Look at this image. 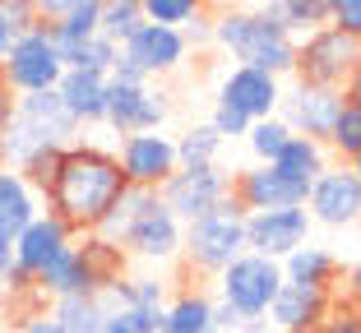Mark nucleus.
<instances>
[{"label":"nucleus","instance_id":"f257e3e1","mask_svg":"<svg viewBox=\"0 0 361 333\" xmlns=\"http://www.w3.org/2000/svg\"><path fill=\"white\" fill-rule=\"evenodd\" d=\"M126 190L130 185H126V176H121V162H116L111 149L70 144V149L61 153V167H56V176H51L42 199H47V213L61 218L70 232H88V237H93Z\"/></svg>","mask_w":361,"mask_h":333},{"label":"nucleus","instance_id":"f03ea898","mask_svg":"<svg viewBox=\"0 0 361 333\" xmlns=\"http://www.w3.org/2000/svg\"><path fill=\"white\" fill-rule=\"evenodd\" d=\"M278 5L283 0H269V5H245V10H223L213 19V42L232 51L245 70H259V75H292L297 65V37L283 28L278 19Z\"/></svg>","mask_w":361,"mask_h":333},{"label":"nucleus","instance_id":"7ed1b4c3","mask_svg":"<svg viewBox=\"0 0 361 333\" xmlns=\"http://www.w3.org/2000/svg\"><path fill=\"white\" fill-rule=\"evenodd\" d=\"M75 120H70V111H65L61 93H28L19 97V107H14V120L10 130L0 134V153H5V167L10 172H19L23 162L32 158V153L42 149H70V134H75Z\"/></svg>","mask_w":361,"mask_h":333},{"label":"nucleus","instance_id":"20e7f679","mask_svg":"<svg viewBox=\"0 0 361 333\" xmlns=\"http://www.w3.org/2000/svg\"><path fill=\"white\" fill-rule=\"evenodd\" d=\"M180 255L200 273H223L227 264H236L245 255V208L227 194L213 213L195 218L180 232Z\"/></svg>","mask_w":361,"mask_h":333},{"label":"nucleus","instance_id":"39448f33","mask_svg":"<svg viewBox=\"0 0 361 333\" xmlns=\"http://www.w3.org/2000/svg\"><path fill=\"white\" fill-rule=\"evenodd\" d=\"M65 65H61V51L51 42V23H32L28 32H19L0 61V84L10 88L14 97H28V93H51L61 84Z\"/></svg>","mask_w":361,"mask_h":333},{"label":"nucleus","instance_id":"423d86ee","mask_svg":"<svg viewBox=\"0 0 361 333\" xmlns=\"http://www.w3.org/2000/svg\"><path fill=\"white\" fill-rule=\"evenodd\" d=\"M278 287H283V269L264 255H250L245 250L236 264H227L218 273V306H227L241 320H264L269 306H274Z\"/></svg>","mask_w":361,"mask_h":333},{"label":"nucleus","instance_id":"0eeeda50","mask_svg":"<svg viewBox=\"0 0 361 333\" xmlns=\"http://www.w3.org/2000/svg\"><path fill=\"white\" fill-rule=\"evenodd\" d=\"M361 65V37H348L338 28H319L306 42H297V65L292 75L310 88H338L352 79V70Z\"/></svg>","mask_w":361,"mask_h":333},{"label":"nucleus","instance_id":"6e6552de","mask_svg":"<svg viewBox=\"0 0 361 333\" xmlns=\"http://www.w3.org/2000/svg\"><path fill=\"white\" fill-rule=\"evenodd\" d=\"M227 194H232V176L213 162V167H176V176L158 190V199L180 227H190L195 218L213 213Z\"/></svg>","mask_w":361,"mask_h":333},{"label":"nucleus","instance_id":"1a4fd4ad","mask_svg":"<svg viewBox=\"0 0 361 333\" xmlns=\"http://www.w3.org/2000/svg\"><path fill=\"white\" fill-rule=\"evenodd\" d=\"M116 162H121V176H126V185H135V190H162V185L176 176V139H167V134H130V139H121L116 149Z\"/></svg>","mask_w":361,"mask_h":333},{"label":"nucleus","instance_id":"9d476101","mask_svg":"<svg viewBox=\"0 0 361 333\" xmlns=\"http://www.w3.org/2000/svg\"><path fill=\"white\" fill-rule=\"evenodd\" d=\"M310 246V213L306 208H278V213H245V250L283 264L292 250Z\"/></svg>","mask_w":361,"mask_h":333},{"label":"nucleus","instance_id":"9b49d317","mask_svg":"<svg viewBox=\"0 0 361 333\" xmlns=\"http://www.w3.org/2000/svg\"><path fill=\"white\" fill-rule=\"evenodd\" d=\"M167 120V97L149 84H116L106 79V116L102 125H111L116 134H153V130Z\"/></svg>","mask_w":361,"mask_h":333},{"label":"nucleus","instance_id":"f8f14e48","mask_svg":"<svg viewBox=\"0 0 361 333\" xmlns=\"http://www.w3.org/2000/svg\"><path fill=\"white\" fill-rule=\"evenodd\" d=\"M278 111H283L278 120H283L292 134L324 144V139H329V130H334V120H338V111H343V93H338V88L297 84L292 93L278 97Z\"/></svg>","mask_w":361,"mask_h":333},{"label":"nucleus","instance_id":"ddd939ff","mask_svg":"<svg viewBox=\"0 0 361 333\" xmlns=\"http://www.w3.org/2000/svg\"><path fill=\"white\" fill-rule=\"evenodd\" d=\"M306 213H310V222H324V227L361 222V181H357V172H352L348 162H343V167H329L319 181H310Z\"/></svg>","mask_w":361,"mask_h":333},{"label":"nucleus","instance_id":"4468645a","mask_svg":"<svg viewBox=\"0 0 361 333\" xmlns=\"http://www.w3.org/2000/svg\"><path fill=\"white\" fill-rule=\"evenodd\" d=\"M180 232L185 227L162 208V199L153 194V204H144V213L130 222V232L121 237V250H130L135 259H149V264H167L180 255Z\"/></svg>","mask_w":361,"mask_h":333},{"label":"nucleus","instance_id":"2eb2a0df","mask_svg":"<svg viewBox=\"0 0 361 333\" xmlns=\"http://www.w3.org/2000/svg\"><path fill=\"white\" fill-rule=\"evenodd\" d=\"M306 185H292L287 176H278L269 162L250 167L232 181V199L245 213H278V208H306Z\"/></svg>","mask_w":361,"mask_h":333},{"label":"nucleus","instance_id":"dca6fc26","mask_svg":"<svg viewBox=\"0 0 361 333\" xmlns=\"http://www.w3.org/2000/svg\"><path fill=\"white\" fill-rule=\"evenodd\" d=\"M329 310H334V291L283 282L274 306H269V324H274L278 333H315L319 324L329 320Z\"/></svg>","mask_w":361,"mask_h":333},{"label":"nucleus","instance_id":"f3484780","mask_svg":"<svg viewBox=\"0 0 361 333\" xmlns=\"http://www.w3.org/2000/svg\"><path fill=\"white\" fill-rule=\"evenodd\" d=\"M185 51H190V46H185V37H180L176 28L144 23V28L121 46V61H130L144 79H153V75H171V70L185 61Z\"/></svg>","mask_w":361,"mask_h":333},{"label":"nucleus","instance_id":"a211bd4d","mask_svg":"<svg viewBox=\"0 0 361 333\" xmlns=\"http://www.w3.org/2000/svg\"><path fill=\"white\" fill-rule=\"evenodd\" d=\"M278 97H283V88H278L274 75H259V70H245V65H236L232 75L223 79V93H218V102L232 111H241L250 125L255 120H269L278 116Z\"/></svg>","mask_w":361,"mask_h":333},{"label":"nucleus","instance_id":"6ab92c4d","mask_svg":"<svg viewBox=\"0 0 361 333\" xmlns=\"http://www.w3.org/2000/svg\"><path fill=\"white\" fill-rule=\"evenodd\" d=\"M65 246H75V232H70L61 218H51V213L42 208V213H37V218H32V222L19 232V237H14V264H19L23 273H32V278H37V273H42Z\"/></svg>","mask_w":361,"mask_h":333},{"label":"nucleus","instance_id":"aec40b11","mask_svg":"<svg viewBox=\"0 0 361 333\" xmlns=\"http://www.w3.org/2000/svg\"><path fill=\"white\" fill-rule=\"evenodd\" d=\"M37 291L51 296V301H65V296H102V282H97L93 269L84 264L79 246H65L61 255L37 273Z\"/></svg>","mask_w":361,"mask_h":333},{"label":"nucleus","instance_id":"412c9836","mask_svg":"<svg viewBox=\"0 0 361 333\" xmlns=\"http://www.w3.org/2000/svg\"><path fill=\"white\" fill-rule=\"evenodd\" d=\"M56 93H61V102H65V111H70L75 125H102V116H106V75L65 70Z\"/></svg>","mask_w":361,"mask_h":333},{"label":"nucleus","instance_id":"4be33fe9","mask_svg":"<svg viewBox=\"0 0 361 333\" xmlns=\"http://www.w3.org/2000/svg\"><path fill=\"white\" fill-rule=\"evenodd\" d=\"M269 167H274L278 176H287L292 185H306V190H310V181H319V176L329 172V149H324V144H315V139L292 134V139H287V149L278 153Z\"/></svg>","mask_w":361,"mask_h":333},{"label":"nucleus","instance_id":"5701e85b","mask_svg":"<svg viewBox=\"0 0 361 333\" xmlns=\"http://www.w3.org/2000/svg\"><path fill=\"white\" fill-rule=\"evenodd\" d=\"M37 213H42V208H37V194L28 190V181L5 167V172H0V237L14 241Z\"/></svg>","mask_w":361,"mask_h":333},{"label":"nucleus","instance_id":"b1692460","mask_svg":"<svg viewBox=\"0 0 361 333\" xmlns=\"http://www.w3.org/2000/svg\"><path fill=\"white\" fill-rule=\"evenodd\" d=\"M283 269V282H297V287H324L334 291V278H338V259L319 246H301L278 264Z\"/></svg>","mask_w":361,"mask_h":333},{"label":"nucleus","instance_id":"393cba45","mask_svg":"<svg viewBox=\"0 0 361 333\" xmlns=\"http://www.w3.org/2000/svg\"><path fill=\"white\" fill-rule=\"evenodd\" d=\"M97 23H102V0H70L65 19L51 23V42H56V51H61V65L79 42L97 37Z\"/></svg>","mask_w":361,"mask_h":333},{"label":"nucleus","instance_id":"a878e982","mask_svg":"<svg viewBox=\"0 0 361 333\" xmlns=\"http://www.w3.org/2000/svg\"><path fill=\"white\" fill-rule=\"evenodd\" d=\"M158 333H213V301L204 291H180L176 301L162 306Z\"/></svg>","mask_w":361,"mask_h":333},{"label":"nucleus","instance_id":"bb28decb","mask_svg":"<svg viewBox=\"0 0 361 333\" xmlns=\"http://www.w3.org/2000/svg\"><path fill=\"white\" fill-rule=\"evenodd\" d=\"M51 324L61 333H97L102 329V301L97 296H65V301H51Z\"/></svg>","mask_w":361,"mask_h":333},{"label":"nucleus","instance_id":"cd10ccee","mask_svg":"<svg viewBox=\"0 0 361 333\" xmlns=\"http://www.w3.org/2000/svg\"><path fill=\"white\" fill-rule=\"evenodd\" d=\"M139 28H144V0H106V5H102V23H97V32H102L111 46H126Z\"/></svg>","mask_w":361,"mask_h":333},{"label":"nucleus","instance_id":"c85d7f7f","mask_svg":"<svg viewBox=\"0 0 361 333\" xmlns=\"http://www.w3.org/2000/svg\"><path fill=\"white\" fill-rule=\"evenodd\" d=\"M218 149H223V139H218V130L204 120V125H190L176 139V162L180 167H213V162H218Z\"/></svg>","mask_w":361,"mask_h":333},{"label":"nucleus","instance_id":"c756f323","mask_svg":"<svg viewBox=\"0 0 361 333\" xmlns=\"http://www.w3.org/2000/svg\"><path fill=\"white\" fill-rule=\"evenodd\" d=\"M278 19H283V28L297 37V32H319L329 28V0H283L278 5Z\"/></svg>","mask_w":361,"mask_h":333},{"label":"nucleus","instance_id":"7c9ffc66","mask_svg":"<svg viewBox=\"0 0 361 333\" xmlns=\"http://www.w3.org/2000/svg\"><path fill=\"white\" fill-rule=\"evenodd\" d=\"M121 61V46H111L97 32V37H88V42H79L75 51L65 56V70H88V75H111V65Z\"/></svg>","mask_w":361,"mask_h":333},{"label":"nucleus","instance_id":"2f4dec72","mask_svg":"<svg viewBox=\"0 0 361 333\" xmlns=\"http://www.w3.org/2000/svg\"><path fill=\"white\" fill-rule=\"evenodd\" d=\"M324 149H334L343 162H352L361 153V107H352V102H343L338 120H334L329 139H324Z\"/></svg>","mask_w":361,"mask_h":333},{"label":"nucleus","instance_id":"473e14b6","mask_svg":"<svg viewBox=\"0 0 361 333\" xmlns=\"http://www.w3.org/2000/svg\"><path fill=\"white\" fill-rule=\"evenodd\" d=\"M287 139H292V130H287L278 116H269V120H255V125L245 130V144H250V153H255L259 162H274L278 153L287 149Z\"/></svg>","mask_w":361,"mask_h":333},{"label":"nucleus","instance_id":"72a5a7b5","mask_svg":"<svg viewBox=\"0 0 361 333\" xmlns=\"http://www.w3.org/2000/svg\"><path fill=\"white\" fill-rule=\"evenodd\" d=\"M204 5L195 0H144V23H158V28H185V23L200 14Z\"/></svg>","mask_w":361,"mask_h":333},{"label":"nucleus","instance_id":"f704fd0d","mask_svg":"<svg viewBox=\"0 0 361 333\" xmlns=\"http://www.w3.org/2000/svg\"><path fill=\"white\" fill-rule=\"evenodd\" d=\"M162 310H106L97 333H158Z\"/></svg>","mask_w":361,"mask_h":333},{"label":"nucleus","instance_id":"c9c22d12","mask_svg":"<svg viewBox=\"0 0 361 333\" xmlns=\"http://www.w3.org/2000/svg\"><path fill=\"white\" fill-rule=\"evenodd\" d=\"M329 28L361 37V0H329Z\"/></svg>","mask_w":361,"mask_h":333},{"label":"nucleus","instance_id":"e433bc0d","mask_svg":"<svg viewBox=\"0 0 361 333\" xmlns=\"http://www.w3.org/2000/svg\"><path fill=\"white\" fill-rule=\"evenodd\" d=\"M213 333H269L264 320H241L227 306H213Z\"/></svg>","mask_w":361,"mask_h":333},{"label":"nucleus","instance_id":"4c0bfd02","mask_svg":"<svg viewBox=\"0 0 361 333\" xmlns=\"http://www.w3.org/2000/svg\"><path fill=\"white\" fill-rule=\"evenodd\" d=\"M0 14H5V23H10L14 37H19V32H28L32 23H37V5H32V0H5V5H0Z\"/></svg>","mask_w":361,"mask_h":333},{"label":"nucleus","instance_id":"58836bf2","mask_svg":"<svg viewBox=\"0 0 361 333\" xmlns=\"http://www.w3.org/2000/svg\"><path fill=\"white\" fill-rule=\"evenodd\" d=\"M213 130H218V139H236V134H245V130H250V120L241 116V111H232V107H223V102H218V107H213V120H209Z\"/></svg>","mask_w":361,"mask_h":333},{"label":"nucleus","instance_id":"ea45409f","mask_svg":"<svg viewBox=\"0 0 361 333\" xmlns=\"http://www.w3.org/2000/svg\"><path fill=\"white\" fill-rule=\"evenodd\" d=\"M180 37H185V46H190V42H195V46L213 42V19H209V14L200 10V14H195L190 23H185V28H180Z\"/></svg>","mask_w":361,"mask_h":333},{"label":"nucleus","instance_id":"a19ab883","mask_svg":"<svg viewBox=\"0 0 361 333\" xmlns=\"http://www.w3.org/2000/svg\"><path fill=\"white\" fill-rule=\"evenodd\" d=\"M14 333H61V329L51 324V315H47V310H32V315H23V320L14 324Z\"/></svg>","mask_w":361,"mask_h":333},{"label":"nucleus","instance_id":"79ce46f5","mask_svg":"<svg viewBox=\"0 0 361 333\" xmlns=\"http://www.w3.org/2000/svg\"><path fill=\"white\" fill-rule=\"evenodd\" d=\"M315 333H361V315L348 310V315H338V320H324Z\"/></svg>","mask_w":361,"mask_h":333},{"label":"nucleus","instance_id":"37998d69","mask_svg":"<svg viewBox=\"0 0 361 333\" xmlns=\"http://www.w3.org/2000/svg\"><path fill=\"white\" fill-rule=\"evenodd\" d=\"M14 107H19V97H14L10 88L0 84V134H5V130H10V120H14Z\"/></svg>","mask_w":361,"mask_h":333},{"label":"nucleus","instance_id":"c03bdc74","mask_svg":"<svg viewBox=\"0 0 361 333\" xmlns=\"http://www.w3.org/2000/svg\"><path fill=\"white\" fill-rule=\"evenodd\" d=\"M343 102H352V107H361V65L352 70V79L343 84Z\"/></svg>","mask_w":361,"mask_h":333},{"label":"nucleus","instance_id":"a18cd8bd","mask_svg":"<svg viewBox=\"0 0 361 333\" xmlns=\"http://www.w3.org/2000/svg\"><path fill=\"white\" fill-rule=\"evenodd\" d=\"M348 296H352V301L361 306V259H357V264L348 269Z\"/></svg>","mask_w":361,"mask_h":333},{"label":"nucleus","instance_id":"49530a36","mask_svg":"<svg viewBox=\"0 0 361 333\" xmlns=\"http://www.w3.org/2000/svg\"><path fill=\"white\" fill-rule=\"evenodd\" d=\"M10 264H14V241H10V237H0V278L10 273Z\"/></svg>","mask_w":361,"mask_h":333},{"label":"nucleus","instance_id":"de8ad7c7","mask_svg":"<svg viewBox=\"0 0 361 333\" xmlns=\"http://www.w3.org/2000/svg\"><path fill=\"white\" fill-rule=\"evenodd\" d=\"M10 42H14V32H10V23H5V14H0V61H5V51H10Z\"/></svg>","mask_w":361,"mask_h":333},{"label":"nucleus","instance_id":"09e8293b","mask_svg":"<svg viewBox=\"0 0 361 333\" xmlns=\"http://www.w3.org/2000/svg\"><path fill=\"white\" fill-rule=\"evenodd\" d=\"M348 167H352V172H357V181H361V153H357V158L348 162Z\"/></svg>","mask_w":361,"mask_h":333},{"label":"nucleus","instance_id":"8fccbe9b","mask_svg":"<svg viewBox=\"0 0 361 333\" xmlns=\"http://www.w3.org/2000/svg\"><path fill=\"white\" fill-rule=\"evenodd\" d=\"M0 172H5V153H0Z\"/></svg>","mask_w":361,"mask_h":333},{"label":"nucleus","instance_id":"3c124183","mask_svg":"<svg viewBox=\"0 0 361 333\" xmlns=\"http://www.w3.org/2000/svg\"><path fill=\"white\" fill-rule=\"evenodd\" d=\"M0 333H10V329H5V324H0Z\"/></svg>","mask_w":361,"mask_h":333}]
</instances>
